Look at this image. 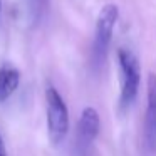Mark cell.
<instances>
[{
  "mask_svg": "<svg viewBox=\"0 0 156 156\" xmlns=\"http://www.w3.org/2000/svg\"><path fill=\"white\" fill-rule=\"evenodd\" d=\"M45 109H47V131L52 144H59L69 131V111L62 96L54 86L45 89Z\"/></svg>",
  "mask_w": 156,
  "mask_h": 156,
  "instance_id": "6da1fadb",
  "label": "cell"
},
{
  "mask_svg": "<svg viewBox=\"0 0 156 156\" xmlns=\"http://www.w3.org/2000/svg\"><path fill=\"white\" fill-rule=\"evenodd\" d=\"M119 17V10L114 4L104 5L98 15L96 22V32H94V42H92V61L96 66L102 64L108 55V49L112 39L116 22Z\"/></svg>",
  "mask_w": 156,
  "mask_h": 156,
  "instance_id": "7a4b0ae2",
  "label": "cell"
},
{
  "mask_svg": "<svg viewBox=\"0 0 156 156\" xmlns=\"http://www.w3.org/2000/svg\"><path fill=\"white\" fill-rule=\"evenodd\" d=\"M119 67H121V106L128 108L134 102L141 82V67L139 61L131 51L119 49L118 51Z\"/></svg>",
  "mask_w": 156,
  "mask_h": 156,
  "instance_id": "3957f363",
  "label": "cell"
},
{
  "mask_svg": "<svg viewBox=\"0 0 156 156\" xmlns=\"http://www.w3.org/2000/svg\"><path fill=\"white\" fill-rule=\"evenodd\" d=\"M144 143L151 151L156 149V74L148 76V108L144 119Z\"/></svg>",
  "mask_w": 156,
  "mask_h": 156,
  "instance_id": "277c9868",
  "label": "cell"
},
{
  "mask_svg": "<svg viewBox=\"0 0 156 156\" xmlns=\"http://www.w3.org/2000/svg\"><path fill=\"white\" fill-rule=\"evenodd\" d=\"M101 119L94 108H84L77 122V141L81 146H89L99 134Z\"/></svg>",
  "mask_w": 156,
  "mask_h": 156,
  "instance_id": "5b68a950",
  "label": "cell"
},
{
  "mask_svg": "<svg viewBox=\"0 0 156 156\" xmlns=\"http://www.w3.org/2000/svg\"><path fill=\"white\" fill-rule=\"evenodd\" d=\"M20 86V72L10 64L0 67V102L7 101Z\"/></svg>",
  "mask_w": 156,
  "mask_h": 156,
  "instance_id": "8992f818",
  "label": "cell"
},
{
  "mask_svg": "<svg viewBox=\"0 0 156 156\" xmlns=\"http://www.w3.org/2000/svg\"><path fill=\"white\" fill-rule=\"evenodd\" d=\"M30 4V12H32V19L39 20V17L42 15V10L45 7V0H29Z\"/></svg>",
  "mask_w": 156,
  "mask_h": 156,
  "instance_id": "52a82bcc",
  "label": "cell"
},
{
  "mask_svg": "<svg viewBox=\"0 0 156 156\" xmlns=\"http://www.w3.org/2000/svg\"><path fill=\"white\" fill-rule=\"evenodd\" d=\"M0 156H7V149H5V144H4L2 136H0Z\"/></svg>",
  "mask_w": 156,
  "mask_h": 156,
  "instance_id": "ba28073f",
  "label": "cell"
},
{
  "mask_svg": "<svg viewBox=\"0 0 156 156\" xmlns=\"http://www.w3.org/2000/svg\"><path fill=\"white\" fill-rule=\"evenodd\" d=\"M0 7H2V4H0Z\"/></svg>",
  "mask_w": 156,
  "mask_h": 156,
  "instance_id": "9c48e42d",
  "label": "cell"
}]
</instances>
